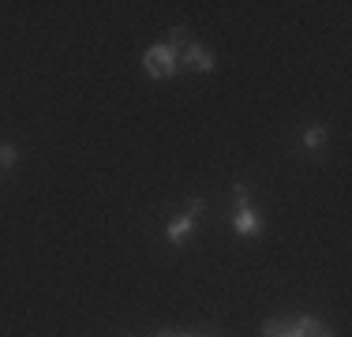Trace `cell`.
Listing matches in <instances>:
<instances>
[{
    "instance_id": "obj_11",
    "label": "cell",
    "mask_w": 352,
    "mask_h": 337,
    "mask_svg": "<svg viewBox=\"0 0 352 337\" xmlns=\"http://www.w3.org/2000/svg\"><path fill=\"white\" fill-rule=\"evenodd\" d=\"M315 337H333V334H330V330H318V334H315Z\"/></svg>"
},
{
    "instance_id": "obj_6",
    "label": "cell",
    "mask_w": 352,
    "mask_h": 337,
    "mask_svg": "<svg viewBox=\"0 0 352 337\" xmlns=\"http://www.w3.org/2000/svg\"><path fill=\"white\" fill-rule=\"evenodd\" d=\"M292 326H296V334H300V337H315L318 330H322V323H318L315 315H300Z\"/></svg>"
},
{
    "instance_id": "obj_9",
    "label": "cell",
    "mask_w": 352,
    "mask_h": 337,
    "mask_svg": "<svg viewBox=\"0 0 352 337\" xmlns=\"http://www.w3.org/2000/svg\"><path fill=\"white\" fill-rule=\"evenodd\" d=\"M248 184H236V188H232V202H236V206H248Z\"/></svg>"
},
{
    "instance_id": "obj_1",
    "label": "cell",
    "mask_w": 352,
    "mask_h": 337,
    "mask_svg": "<svg viewBox=\"0 0 352 337\" xmlns=\"http://www.w3.org/2000/svg\"><path fill=\"white\" fill-rule=\"evenodd\" d=\"M142 67H146L150 79H169V75L180 72V53H176V45H169V41L150 45L146 53H142Z\"/></svg>"
},
{
    "instance_id": "obj_2",
    "label": "cell",
    "mask_w": 352,
    "mask_h": 337,
    "mask_svg": "<svg viewBox=\"0 0 352 337\" xmlns=\"http://www.w3.org/2000/svg\"><path fill=\"white\" fill-rule=\"evenodd\" d=\"M232 229H236L240 236H258L263 232V217H258V210L251 206H232Z\"/></svg>"
},
{
    "instance_id": "obj_3",
    "label": "cell",
    "mask_w": 352,
    "mask_h": 337,
    "mask_svg": "<svg viewBox=\"0 0 352 337\" xmlns=\"http://www.w3.org/2000/svg\"><path fill=\"white\" fill-rule=\"evenodd\" d=\"M180 64L184 67H195V72H214V53H206L199 41H188V49H184V56H180Z\"/></svg>"
},
{
    "instance_id": "obj_5",
    "label": "cell",
    "mask_w": 352,
    "mask_h": 337,
    "mask_svg": "<svg viewBox=\"0 0 352 337\" xmlns=\"http://www.w3.org/2000/svg\"><path fill=\"white\" fill-rule=\"evenodd\" d=\"M330 139V128H326V124H311V128L304 131V150H322V142Z\"/></svg>"
},
{
    "instance_id": "obj_7",
    "label": "cell",
    "mask_w": 352,
    "mask_h": 337,
    "mask_svg": "<svg viewBox=\"0 0 352 337\" xmlns=\"http://www.w3.org/2000/svg\"><path fill=\"white\" fill-rule=\"evenodd\" d=\"M263 337H300L292 323H266L263 326Z\"/></svg>"
},
{
    "instance_id": "obj_4",
    "label": "cell",
    "mask_w": 352,
    "mask_h": 337,
    "mask_svg": "<svg viewBox=\"0 0 352 337\" xmlns=\"http://www.w3.org/2000/svg\"><path fill=\"white\" fill-rule=\"evenodd\" d=\"M191 229H195V214L188 210V214H180V217H173V221H169V229H165V240H169L173 248H180V243L191 236Z\"/></svg>"
},
{
    "instance_id": "obj_10",
    "label": "cell",
    "mask_w": 352,
    "mask_h": 337,
    "mask_svg": "<svg viewBox=\"0 0 352 337\" xmlns=\"http://www.w3.org/2000/svg\"><path fill=\"white\" fill-rule=\"evenodd\" d=\"M157 337H206V334H157Z\"/></svg>"
},
{
    "instance_id": "obj_8",
    "label": "cell",
    "mask_w": 352,
    "mask_h": 337,
    "mask_svg": "<svg viewBox=\"0 0 352 337\" xmlns=\"http://www.w3.org/2000/svg\"><path fill=\"white\" fill-rule=\"evenodd\" d=\"M15 162H19V150H15L12 142H4V146H0V168H15Z\"/></svg>"
}]
</instances>
